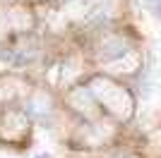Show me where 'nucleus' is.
<instances>
[{"mask_svg":"<svg viewBox=\"0 0 161 158\" xmlns=\"http://www.w3.org/2000/svg\"><path fill=\"white\" fill-rule=\"evenodd\" d=\"M39 158H48V156H39Z\"/></svg>","mask_w":161,"mask_h":158,"instance_id":"nucleus-1","label":"nucleus"}]
</instances>
